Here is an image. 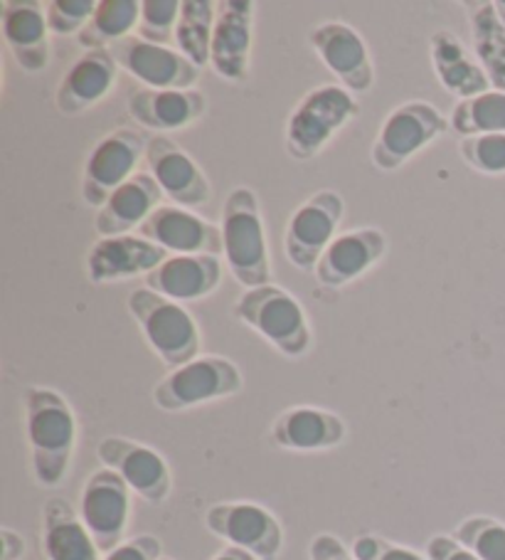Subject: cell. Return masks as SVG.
Segmentation results:
<instances>
[{
  "instance_id": "obj_1",
  "label": "cell",
  "mask_w": 505,
  "mask_h": 560,
  "mask_svg": "<svg viewBox=\"0 0 505 560\" xmlns=\"http://www.w3.org/2000/svg\"><path fill=\"white\" fill-rule=\"evenodd\" d=\"M25 424L37 485L60 487L72 465L77 418L60 393L35 385L25 393Z\"/></svg>"
},
{
  "instance_id": "obj_2",
  "label": "cell",
  "mask_w": 505,
  "mask_h": 560,
  "mask_svg": "<svg viewBox=\"0 0 505 560\" xmlns=\"http://www.w3.org/2000/svg\"><path fill=\"white\" fill-rule=\"evenodd\" d=\"M222 255L230 272L245 289L271 284V262L261 220L259 200L249 188L239 186L227 192L220 215Z\"/></svg>"
},
{
  "instance_id": "obj_3",
  "label": "cell",
  "mask_w": 505,
  "mask_h": 560,
  "mask_svg": "<svg viewBox=\"0 0 505 560\" xmlns=\"http://www.w3.org/2000/svg\"><path fill=\"white\" fill-rule=\"evenodd\" d=\"M361 104L341 84H324L310 90L294 106L286 121V153L294 161H310L324 151L338 131L351 124Z\"/></svg>"
},
{
  "instance_id": "obj_4",
  "label": "cell",
  "mask_w": 505,
  "mask_h": 560,
  "mask_svg": "<svg viewBox=\"0 0 505 560\" xmlns=\"http://www.w3.org/2000/svg\"><path fill=\"white\" fill-rule=\"evenodd\" d=\"M126 306H129V314L136 318L153 353L171 371L198 359L200 328L186 306L145 287L133 289Z\"/></svg>"
},
{
  "instance_id": "obj_5",
  "label": "cell",
  "mask_w": 505,
  "mask_h": 560,
  "mask_svg": "<svg viewBox=\"0 0 505 560\" xmlns=\"http://www.w3.org/2000/svg\"><path fill=\"white\" fill-rule=\"evenodd\" d=\"M232 312L242 324L274 346L289 359H301L310 349V326L304 306H301L286 289L277 284H265L257 289H245L237 296Z\"/></svg>"
},
{
  "instance_id": "obj_6",
  "label": "cell",
  "mask_w": 505,
  "mask_h": 560,
  "mask_svg": "<svg viewBox=\"0 0 505 560\" xmlns=\"http://www.w3.org/2000/svg\"><path fill=\"white\" fill-rule=\"evenodd\" d=\"M242 390V373L225 355H198L171 371L153 388V402L165 412H180L198 405L225 400Z\"/></svg>"
},
{
  "instance_id": "obj_7",
  "label": "cell",
  "mask_w": 505,
  "mask_h": 560,
  "mask_svg": "<svg viewBox=\"0 0 505 560\" xmlns=\"http://www.w3.org/2000/svg\"><path fill=\"white\" fill-rule=\"evenodd\" d=\"M449 124L430 102H407L390 112L373 143L371 161L385 173L402 168L407 161L430 147Z\"/></svg>"
},
{
  "instance_id": "obj_8",
  "label": "cell",
  "mask_w": 505,
  "mask_h": 560,
  "mask_svg": "<svg viewBox=\"0 0 505 560\" xmlns=\"http://www.w3.org/2000/svg\"><path fill=\"white\" fill-rule=\"evenodd\" d=\"M145 149H149V139H145L143 131L116 129L106 133L84 163L82 198L86 206L102 210L104 202L124 183L139 176L136 171H139L141 161H145Z\"/></svg>"
},
{
  "instance_id": "obj_9",
  "label": "cell",
  "mask_w": 505,
  "mask_h": 560,
  "mask_svg": "<svg viewBox=\"0 0 505 560\" xmlns=\"http://www.w3.org/2000/svg\"><path fill=\"white\" fill-rule=\"evenodd\" d=\"M345 215L343 198L336 190H318L289 218L284 233V253L301 272H314L318 259L338 237Z\"/></svg>"
},
{
  "instance_id": "obj_10",
  "label": "cell",
  "mask_w": 505,
  "mask_h": 560,
  "mask_svg": "<svg viewBox=\"0 0 505 560\" xmlns=\"http://www.w3.org/2000/svg\"><path fill=\"white\" fill-rule=\"evenodd\" d=\"M80 518L102 553H111L126 538L131 518V489L111 469H96L80 494Z\"/></svg>"
},
{
  "instance_id": "obj_11",
  "label": "cell",
  "mask_w": 505,
  "mask_h": 560,
  "mask_svg": "<svg viewBox=\"0 0 505 560\" xmlns=\"http://www.w3.org/2000/svg\"><path fill=\"white\" fill-rule=\"evenodd\" d=\"M205 526L227 546L247 550L259 560H277L284 548V528L269 509L251 501H222L208 509Z\"/></svg>"
},
{
  "instance_id": "obj_12",
  "label": "cell",
  "mask_w": 505,
  "mask_h": 560,
  "mask_svg": "<svg viewBox=\"0 0 505 560\" xmlns=\"http://www.w3.org/2000/svg\"><path fill=\"white\" fill-rule=\"evenodd\" d=\"M109 50L116 65L124 72H129L133 80L143 82L149 90H196V84L200 82V67L168 45H153L141 40V37H126Z\"/></svg>"
},
{
  "instance_id": "obj_13",
  "label": "cell",
  "mask_w": 505,
  "mask_h": 560,
  "mask_svg": "<svg viewBox=\"0 0 505 560\" xmlns=\"http://www.w3.org/2000/svg\"><path fill=\"white\" fill-rule=\"evenodd\" d=\"M96 457L106 469L116 471L133 494H139L149 504H163L171 497L173 477L168 462L151 450L149 444L111 434V438H104L99 442Z\"/></svg>"
},
{
  "instance_id": "obj_14",
  "label": "cell",
  "mask_w": 505,
  "mask_h": 560,
  "mask_svg": "<svg viewBox=\"0 0 505 560\" xmlns=\"http://www.w3.org/2000/svg\"><path fill=\"white\" fill-rule=\"evenodd\" d=\"M308 43L336 80L353 94H365L375 84V67L363 35L348 23H320L310 27Z\"/></svg>"
},
{
  "instance_id": "obj_15",
  "label": "cell",
  "mask_w": 505,
  "mask_h": 560,
  "mask_svg": "<svg viewBox=\"0 0 505 560\" xmlns=\"http://www.w3.org/2000/svg\"><path fill=\"white\" fill-rule=\"evenodd\" d=\"M145 168H149V176L158 183L163 196L173 200V206L186 210L200 208L212 198V186L205 171L176 141L165 137L149 139Z\"/></svg>"
},
{
  "instance_id": "obj_16",
  "label": "cell",
  "mask_w": 505,
  "mask_h": 560,
  "mask_svg": "<svg viewBox=\"0 0 505 560\" xmlns=\"http://www.w3.org/2000/svg\"><path fill=\"white\" fill-rule=\"evenodd\" d=\"M139 235L163 247L168 255H220L222 233L218 225L178 206H158L139 228Z\"/></svg>"
},
{
  "instance_id": "obj_17",
  "label": "cell",
  "mask_w": 505,
  "mask_h": 560,
  "mask_svg": "<svg viewBox=\"0 0 505 560\" xmlns=\"http://www.w3.org/2000/svg\"><path fill=\"white\" fill-rule=\"evenodd\" d=\"M255 13L257 5L251 0H222V3H218V21L210 47V67L222 80H247Z\"/></svg>"
},
{
  "instance_id": "obj_18",
  "label": "cell",
  "mask_w": 505,
  "mask_h": 560,
  "mask_svg": "<svg viewBox=\"0 0 505 560\" xmlns=\"http://www.w3.org/2000/svg\"><path fill=\"white\" fill-rule=\"evenodd\" d=\"M0 31L17 67L27 74L43 72L50 62V25L47 3L35 0H5L0 13Z\"/></svg>"
},
{
  "instance_id": "obj_19",
  "label": "cell",
  "mask_w": 505,
  "mask_h": 560,
  "mask_svg": "<svg viewBox=\"0 0 505 560\" xmlns=\"http://www.w3.org/2000/svg\"><path fill=\"white\" fill-rule=\"evenodd\" d=\"M387 249V237L377 228H357L338 235L318 259L314 275L320 287L341 289L367 269L380 262Z\"/></svg>"
},
{
  "instance_id": "obj_20",
  "label": "cell",
  "mask_w": 505,
  "mask_h": 560,
  "mask_svg": "<svg viewBox=\"0 0 505 560\" xmlns=\"http://www.w3.org/2000/svg\"><path fill=\"white\" fill-rule=\"evenodd\" d=\"M171 255L163 247L149 243L141 235L102 237L86 255V275L94 284H109L149 275Z\"/></svg>"
},
{
  "instance_id": "obj_21",
  "label": "cell",
  "mask_w": 505,
  "mask_h": 560,
  "mask_svg": "<svg viewBox=\"0 0 505 560\" xmlns=\"http://www.w3.org/2000/svg\"><path fill=\"white\" fill-rule=\"evenodd\" d=\"M145 289L173 302H198L222 282V262L215 255H171L161 267L143 277Z\"/></svg>"
},
{
  "instance_id": "obj_22",
  "label": "cell",
  "mask_w": 505,
  "mask_h": 560,
  "mask_svg": "<svg viewBox=\"0 0 505 560\" xmlns=\"http://www.w3.org/2000/svg\"><path fill=\"white\" fill-rule=\"evenodd\" d=\"M119 65L111 50H86L80 60L67 70L60 86H57L55 104L64 117H77L99 104L114 90Z\"/></svg>"
},
{
  "instance_id": "obj_23",
  "label": "cell",
  "mask_w": 505,
  "mask_h": 560,
  "mask_svg": "<svg viewBox=\"0 0 505 560\" xmlns=\"http://www.w3.org/2000/svg\"><path fill=\"white\" fill-rule=\"evenodd\" d=\"M271 442L291 452H324L333 450L345 440V422L341 415L314 408V405H296L279 415L271 424Z\"/></svg>"
},
{
  "instance_id": "obj_24",
  "label": "cell",
  "mask_w": 505,
  "mask_h": 560,
  "mask_svg": "<svg viewBox=\"0 0 505 560\" xmlns=\"http://www.w3.org/2000/svg\"><path fill=\"white\" fill-rule=\"evenodd\" d=\"M129 114L141 129L178 131L205 117L208 100L198 90H143L129 96Z\"/></svg>"
},
{
  "instance_id": "obj_25",
  "label": "cell",
  "mask_w": 505,
  "mask_h": 560,
  "mask_svg": "<svg viewBox=\"0 0 505 560\" xmlns=\"http://www.w3.org/2000/svg\"><path fill=\"white\" fill-rule=\"evenodd\" d=\"M163 190L158 188L149 173H139L129 183L114 192L104 202L102 210H96L94 230L102 237L129 235L131 230H139L151 212L161 206Z\"/></svg>"
},
{
  "instance_id": "obj_26",
  "label": "cell",
  "mask_w": 505,
  "mask_h": 560,
  "mask_svg": "<svg viewBox=\"0 0 505 560\" xmlns=\"http://www.w3.org/2000/svg\"><path fill=\"white\" fill-rule=\"evenodd\" d=\"M43 548L47 560H99V546L70 501L50 499L43 509Z\"/></svg>"
},
{
  "instance_id": "obj_27",
  "label": "cell",
  "mask_w": 505,
  "mask_h": 560,
  "mask_svg": "<svg viewBox=\"0 0 505 560\" xmlns=\"http://www.w3.org/2000/svg\"><path fill=\"white\" fill-rule=\"evenodd\" d=\"M430 50L434 72L439 77L446 92L461 96V100H471V96H479L493 90L483 67L471 60L459 37L451 35L449 31L434 33L430 40Z\"/></svg>"
},
{
  "instance_id": "obj_28",
  "label": "cell",
  "mask_w": 505,
  "mask_h": 560,
  "mask_svg": "<svg viewBox=\"0 0 505 560\" xmlns=\"http://www.w3.org/2000/svg\"><path fill=\"white\" fill-rule=\"evenodd\" d=\"M469 11V23L473 33V50L479 65L489 74L493 90L505 92V25L495 13L493 3H463Z\"/></svg>"
},
{
  "instance_id": "obj_29",
  "label": "cell",
  "mask_w": 505,
  "mask_h": 560,
  "mask_svg": "<svg viewBox=\"0 0 505 560\" xmlns=\"http://www.w3.org/2000/svg\"><path fill=\"white\" fill-rule=\"evenodd\" d=\"M141 3L139 0H99L90 25L80 35L86 50H109L116 43L139 31Z\"/></svg>"
},
{
  "instance_id": "obj_30",
  "label": "cell",
  "mask_w": 505,
  "mask_h": 560,
  "mask_svg": "<svg viewBox=\"0 0 505 560\" xmlns=\"http://www.w3.org/2000/svg\"><path fill=\"white\" fill-rule=\"evenodd\" d=\"M218 21V3L212 0H183L180 18L176 25V35L173 43L178 50L196 62L200 70L210 65V47H212V33H215Z\"/></svg>"
},
{
  "instance_id": "obj_31",
  "label": "cell",
  "mask_w": 505,
  "mask_h": 560,
  "mask_svg": "<svg viewBox=\"0 0 505 560\" xmlns=\"http://www.w3.org/2000/svg\"><path fill=\"white\" fill-rule=\"evenodd\" d=\"M451 127L461 137H483V133H505V92L491 90L454 106Z\"/></svg>"
},
{
  "instance_id": "obj_32",
  "label": "cell",
  "mask_w": 505,
  "mask_h": 560,
  "mask_svg": "<svg viewBox=\"0 0 505 560\" xmlns=\"http://www.w3.org/2000/svg\"><path fill=\"white\" fill-rule=\"evenodd\" d=\"M451 536L481 560H505V524L498 518L469 516Z\"/></svg>"
},
{
  "instance_id": "obj_33",
  "label": "cell",
  "mask_w": 505,
  "mask_h": 560,
  "mask_svg": "<svg viewBox=\"0 0 505 560\" xmlns=\"http://www.w3.org/2000/svg\"><path fill=\"white\" fill-rule=\"evenodd\" d=\"M180 0H143L139 37L153 45H168L176 35V25L180 18Z\"/></svg>"
},
{
  "instance_id": "obj_34",
  "label": "cell",
  "mask_w": 505,
  "mask_h": 560,
  "mask_svg": "<svg viewBox=\"0 0 505 560\" xmlns=\"http://www.w3.org/2000/svg\"><path fill=\"white\" fill-rule=\"evenodd\" d=\"M461 159L473 171L485 176L505 173V133H483V137H466L459 143Z\"/></svg>"
},
{
  "instance_id": "obj_35",
  "label": "cell",
  "mask_w": 505,
  "mask_h": 560,
  "mask_svg": "<svg viewBox=\"0 0 505 560\" xmlns=\"http://www.w3.org/2000/svg\"><path fill=\"white\" fill-rule=\"evenodd\" d=\"M96 0H50L47 3V25H50V33L60 37L77 35L86 25H90L92 15L96 11Z\"/></svg>"
},
{
  "instance_id": "obj_36",
  "label": "cell",
  "mask_w": 505,
  "mask_h": 560,
  "mask_svg": "<svg viewBox=\"0 0 505 560\" xmlns=\"http://www.w3.org/2000/svg\"><path fill=\"white\" fill-rule=\"evenodd\" d=\"M353 556L355 560H430L412 548H404L400 544H392V540L373 534L355 538Z\"/></svg>"
},
{
  "instance_id": "obj_37",
  "label": "cell",
  "mask_w": 505,
  "mask_h": 560,
  "mask_svg": "<svg viewBox=\"0 0 505 560\" xmlns=\"http://www.w3.org/2000/svg\"><path fill=\"white\" fill-rule=\"evenodd\" d=\"M161 540L151 534L133 536L124 540L119 548H114L111 553H106L104 560H161L163 556Z\"/></svg>"
},
{
  "instance_id": "obj_38",
  "label": "cell",
  "mask_w": 505,
  "mask_h": 560,
  "mask_svg": "<svg viewBox=\"0 0 505 560\" xmlns=\"http://www.w3.org/2000/svg\"><path fill=\"white\" fill-rule=\"evenodd\" d=\"M424 556L430 560H481L469 548L461 546L454 536H432L426 540Z\"/></svg>"
},
{
  "instance_id": "obj_39",
  "label": "cell",
  "mask_w": 505,
  "mask_h": 560,
  "mask_svg": "<svg viewBox=\"0 0 505 560\" xmlns=\"http://www.w3.org/2000/svg\"><path fill=\"white\" fill-rule=\"evenodd\" d=\"M308 560H355L353 550H348L341 538L333 534H318L308 546Z\"/></svg>"
},
{
  "instance_id": "obj_40",
  "label": "cell",
  "mask_w": 505,
  "mask_h": 560,
  "mask_svg": "<svg viewBox=\"0 0 505 560\" xmlns=\"http://www.w3.org/2000/svg\"><path fill=\"white\" fill-rule=\"evenodd\" d=\"M25 556V540L13 528H0V560H21Z\"/></svg>"
},
{
  "instance_id": "obj_41",
  "label": "cell",
  "mask_w": 505,
  "mask_h": 560,
  "mask_svg": "<svg viewBox=\"0 0 505 560\" xmlns=\"http://www.w3.org/2000/svg\"><path fill=\"white\" fill-rule=\"evenodd\" d=\"M210 560H259V558H255L251 553H247V550H242L237 546H225V548H220Z\"/></svg>"
},
{
  "instance_id": "obj_42",
  "label": "cell",
  "mask_w": 505,
  "mask_h": 560,
  "mask_svg": "<svg viewBox=\"0 0 505 560\" xmlns=\"http://www.w3.org/2000/svg\"><path fill=\"white\" fill-rule=\"evenodd\" d=\"M493 8H495V13H498L501 23L505 25V0H493Z\"/></svg>"
},
{
  "instance_id": "obj_43",
  "label": "cell",
  "mask_w": 505,
  "mask_h": 560,
  "mask_svg": "<svg viewBox=\"0 0 505 560\" xmlns=\"http://www.w3.org/2000/svg\"><path fill=\"white\" fill-rule=\"evenodd\" d=\"M161 560H171V558H161Z\"/></svg>"
}]
</instances>
